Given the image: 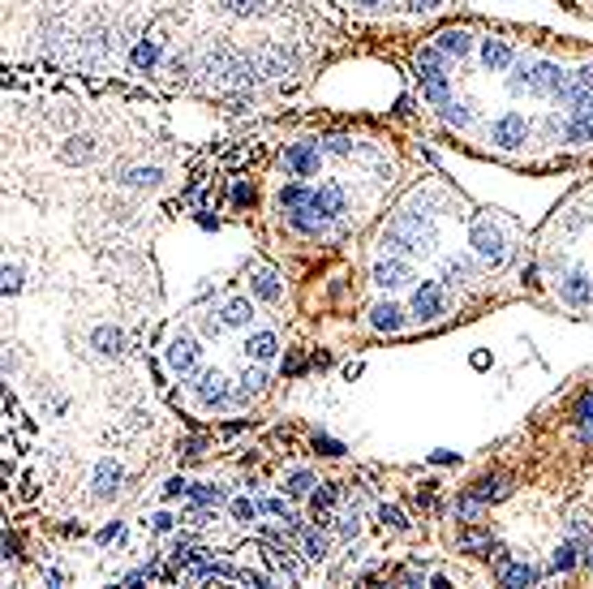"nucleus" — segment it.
I'll return each mask as SVG.
<instances>
[{
  "label": "nucleus",
  "mask_w": 593,
  "mask_h": 589,
  "mask_svg": "<svg viewBox=\"0 0 593 589\" xmlns=\"http://www.w3.org/2000/svg\"><path fill=\"white\" fill-rule=\"evenodd\" d=\"M241 378H245V383L237 387V405H245L250 396H258V392H263V374H258V370H245Z\"/></svg>",
  "instance_id": "f8f14e48"
},
{
  "label": "nucleus",
  "mask_w": 593,
  "mask_h": 589,
  "mask_svg": "<svg viewBox=\"0 0 593 589\" xmlns=\"http://www.w3.org/2000/svg\"><path fill=\"white\" fill-rule=\"evenodd\" d=\"M378 284H387V289H396V284H409V267L400 263V259H391V263H378Z\"/></svg>",
  "instance_id": "6e6552de"
},
{
  "label": "nucleus",
  "mask_w": 593,
  "mask_h": 589,
  "mask_svg": "<svg viewBox=\"0 0 593 589\" xmlns=\"http://www.w3.org/2000/svg\"><path fill=\"white\" fill-rule=\"evenodd\" d=\"M443 310H447V293L439 284H422L417 297H413V314H417L422 323H430V318H439Z\"/></svg>",
  "instance_id": "7ed1b4c3"
},
{
  "label": "nucleus",
  "mask_w": 593,
  "mask_h": 589,
  "mask_svg": "<svg viewBox=\"0 0 593 589\" xmlns=\"http://www.w3.org/2000/svg\"><path fill=\"white\" fill-rule=\"evenodd\" d=\"M284 168L293 172L297 181L314 177V172H318V147H314V142H297V147H288L284 151Z\"/></svg>",
  "instance_id": "f03ea898"
},
{
  "label": "nucleus",
  "mask_w": 593,
  "mask_h": 589,
  "mask_svg": "<svg viewBox=\"0 0 593 589\" xmlns=\"http://www.w3.org/2000/svg\"><path fill=\"white\" fill-rule=\"evenodd\" d=\"M310 482H314L310 473H297L293 482H288V495H306V490H310Z\"/></svg>",
  "instance_id": "f3484780"
},
{
  "label": "nucleus",
  "mask_w": 593,
  "mask_h": 589,
  "mask_svg": "<svg viewBox=\"0 0 593 589\" xmlns=\"http://www.w3.org/2000/svg\"><path fill=\"white\" fill-rule=\"evenodd\" d=\"M581 422H593V396H589V400L581 405Z\"/></svg>",
  "instance_id": "412c9836"
},
{
  "label": "nucleus",
  "mask_w": 593,
  "mask_h": 589,
  "mask_svg": "<svg viewBox=\"0 0 593 589\" xmlns=\"http://www.w3.org/2000/svg\"><path fill=\"white\" fill-rule=\"evenodd\" d=\"M198 357H202V348L189 340V336H176L172 348H168V361H172V370L176 374H189V370H198Z\"/></svg>",
  "instance_id": "20e7f679"
},
{
  "label": "nucleus",
  "mask_w": 593,
  "mask_h": 589,
  "mask_svg": "<svg viewBox=\"0 0 593 589\" xmlns=\"http://www.w3.org/2000/svg\"><path fill=\"white\" fill-rule=\"evenodd\" d=\"M254 289H258V297H267V301L280 297V284H276V276H271V272H263L258 280H254Z\"/></svg>",
  "instance_id": "2eb2a0df"
},
{
  "label": "nucleus",
  "mask_w": 593,
  "mask_h": 589,
  "mask_svg": "<svg viewBox=\"0 0 593 589\" xmlns=\"http://www.w3.org/2000/svg\"><path fill=\"white\" fill-rule=\"evenodd\" d=\"M250 318H254V310H250V301H232V306L223 310V323H228V327H245Z\"/></svg>",
  "instance_id": "9b49d317"
},
{
  "label": "nucleus",
  "mask_w": 593,
  "mask_h": 589,
  "mask_svg": "<svg viewBox=\"0 0 593 589\" xmlns=\"http://www.w3.org/2000/svg\"><path fill=\"white\" fill-rule=\"evenodd\" d=\"M185 495L198 503H219V486H185Z\"/></svg>",
  "instance_id": "dca6fc26"
},
{
  "label": "nucleus",
  "mask_w": 593,
  "mask_h": 589,
  "mask_svg": "<svg viewBox=\"0 0 593 589\" xmlns=\"http://www.w3.org/2000/svg\"><path fill=\"white\" fill-rule=\"evenodd\" d=\"M301 546H306V560H323V555H327V538L323 533H306V538H301Z\"/></svg>",
  "instance_id": "4468645a"
},
{
  "label": "nucleus",
  "mask_w": 593,
  "mask_h": 589,
  "mask_svg": "<svg viewBox=\"0 0 593 589\" xmlns=\"http://www.w3.org/2000/svg\"><path fill=\"white\" fill-rule=\"evenodd\" d=\"M555 564H559V568H572V564H576V546H564V551L555 555Z\"/></svg>",
  "instance_id": "aec40b11"
},
{
  "label": "nucleus",
  "mask_w": 593,
  "mask_h": 589,
  "mask_svg": "<svg viewBox=\"0 0 593 589\" xmlns=\"http://www.w3.org/2000/svg\"><path fill=\"white\" fill-rule=\"evenodd\" d=\"M473 245L482 250L490 263H499V259H503V237L494 232V224H490V219H477V224H473Z\"/></svg>",
  "instance_id": "39448f33"
},
{
  "label": "nucleus",
  "mask_w": 593,
  "mask_h": 589,
  "mask_svg": "<svg viewBox=\"0 0 593 589\" xmlns=\"http://www.w3.org/2000/svg\"><path fill=\"white\" fill-rule=\"evenodd\" d=\"M194 392H198V405H202V409H223V405H228V378H223L219 370H202L198 383H194Z\"/></svg>",
  "instance_id": "f257e3e1"
},
{
  "label": "nucleus",
  "mask_w": 593,
  "mask_h": 589,
  "mask_svg": "<svg viewBox=\"0 0 593 589\" xmlns=\"http://www.w3.org/2000/svg\"><path fill=\"white\" fill-rule=\"evenodd\" d=\"M589 568H593V551H589Z\"/></svg>",
  "instance_id": "4be33fe9"
},
{
  "label": "nucleus",
  "mask_w": 593,
  "mask_h": 589,
  "mask_svg": "<svg viewBox=\"0 0 593 589\" xmlns=\"http://www.w3.org/2000/svg\"><path fill=\"white\" fill-rule=\"evenodd\" d=\"M232 516H237V520H254V503H245V499H237V507H232Z\"/></svg>",
  "instance_id": "6ab92c4d"
},
{
  "label": "nucleus",
  "mask_w": 593,
  "mask_h": 589,
  "mask_svg": "<svg viewBox=\"0 0 593 589\" xmlns=\"http://www.w3.org/2000/svg\"><path fill=\"white\" fill-rule=\"evenodd\" d=\"M511 43H499V39H486V47H482V60H486V69H503V65H511Z\"/></svg>",
  "instance_id": "423d86ee"
},
{
  "label": "nucleus",
  "mask_w": 593,
  "mask_h": 589,
  "mask_svg": "<svg viewBox=\"0 0 593 589\" xmlns=\"http://www.w3.org/2000/svg\"><path fill=\"white\" fill-rule=\"evenodd\" d=\"M439 47H443V52L464 56V52H469V35H464V30H447V35L439 39Z\"/></svg>",
  "instance_id": "ddd939ff"
},
{
  "label": "nucleus",
  "mask_w": 593,
  "mask_h": 589,
  "mask_svg": "<svg viewBox=\"0 0 593 589\" xmlns=\"http://www.w3.org/2000/svg\"><path fill=\"white\" fill-rule=\"evenodd\" d=\"M335 499H340V490H335V486H318L314 495H310V512H314V516H318V512H331Z\"/></svg>",
  "instance_id": "9d476101"
},
{
  "label": "nucleus",
  "mask_w": 593,
  "mask_h": 589,
  "mask_svg": "<svg viewBox=\"0 0 593 589\" xmlns=\"http://www.w3.org/2000/svg\"><path fill=\"white\" fill-rule=\"evenodd\" d=\"M245 353H254L258 361H271V357H276V336H271V331L250 336V340H245Z\"/></svg>",
  "instance_id": "1a4fd4ad"
},
{
  "label": "nucleus",
  "mask_w": 593,
  "mask_h": 589,
  "mask_svg": "<svg viewBox=\"0 0 593 589\" xmlns=\"http://www.w3.org/2000/svg\"><path fill=\"white\" fill-rule=\"evenodd\" d=\"M374 327L378 331H400V327H404V318H400V306H396V301H383V306H374Z\"/></svg>",
  "instance_id": "0eeeda50"
},
{
  "label": "nucleus",
  "mask_w": 593,
  "mask_h": 589,
  "mask_svg": "<svg viewBox=\"0 0 593 589\" xmlns=\"http://www.w3.org/2000/svg\"><path fill=\"white\" fill-rule=\"evenodd\" d=\"M378 516H383V525H391V529H404V516H400L396 507H383Z\"/></svg>",
  "instance_id": "a211bd4d"
}]
</instances>
